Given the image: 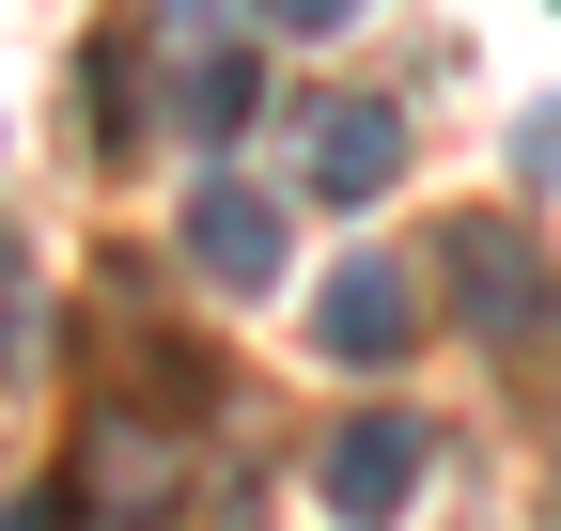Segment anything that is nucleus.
Here are the masks:
<instances>
[{
	"label": "nucleus",
	"mask_w": 561,
	"mask_h": 531,
	"mask_svg": "<svg viewBox=\"0 0 561 531\" xmlns=\"http://www.w3.org/2000/svg\"><path fill=\"white\" fill-rule=\"evenodd\" d=\"M437 282L468 297V328H483L500 360L561 328V313H546V266H530V235H515V219H453V235H437Z\"/></svg>",
	"instance_id": "nucleus-1"
},
{
	"label": "nucleus",
	"mask_w": 561,
	"mask_h": 531,
	"mask_svg": "<svg viewBox=\"0 0 561 531\" xmlns=\"http://www.w3.org/2000/svg\"><path fill=\"white\" fill-rule=\"evenodd\" d=\"M421 470H437V453H421V422L390 407V422H343L328 453H312V485H328V516L343 531H390L405 500H421Z\"/></svg>",
	"instance_id": "nucleus-2"
},
{
	"label": "nucleus",
	"mask_w": 561,
	"mask_h": 531,
	"mask_svg": "<svg viewBox=\"0 0 561 531\" xmlns=\"http://www.w3.org/2000/svg\"><path fill=\"white\" fill-rule=\"evenodd\" d=\"M187 250H203V282H234V297H265L280 266H297L280 204H265V188H234V172H203V188H187Z\"/></svg>",
	"instance_id": "nucleus-3"
},
{
	"label": "nucleus",
	"mask_w": 561,
	"mask_h": 531,
	"mask_svg": "<svg viewBox=\"0 0 561 531\" xmlns=\"http://www.w3.org/2000/svg\"><path fill=\"white\" fill-rule=\"evenodd\" d=\"M390 172H405V125H390L375 94H328V110L297 125V188H312V204H375Z\"/></svg>",
	"instance_id": "nucleus-4"
},
{
	"label": "nucleus",
	"mask_w": 561,
	"mask_h": 531,
	"mask_svg": "<svg viewBox=\"0 0 561 531\" xmlns=\"http://www.w3.org/2000/svg\"><path fill=\"white\" fill-rule=\"evenodd\" d=\"M405 328H421V266H390V250L328 266V297H312V344L328 360H405Z\"/></svg>",
	"instance_id": "nucleus-5"
},
{
	"label": "nucleus",
	"mask_w": 561,
	"mask_h": 531,
	"mask_svg": "<svg viewBox=\"0 0 561 531\" xmlns=\"http://www.w3.org/2000/svg\"><path fill=\"white\" fill-rule=\"evenodd\" d=\"M187 79H172V125L187 142H234L250 125V94H265V32H219V47H172Z\"/></svg>",
	"instance_id": "nucleus-6"
},
{
	"label": "nucleus",
	"mask_w": 561,
	"mask_h": 531,
	"mask_svg": "<svg viewBox=\"0 0 561 531\" xmlns=\"http://www.w3.org/2000/svg\"><path fill=\"white\" fill-rule=\"evenodd\" d=\"M79 500H94V516H157V500H172V453L140 438V422H94V470H79Z\"/></svg>",
	"instance_id": "nucleus-7"
},
{
	"label": "nucleus",
	"mask_w": 561,
	"mask_h": 531,
	"mask_svg": "<svg viewBox=\"0 0 561 531\" xmlns=\"http://www.w3.org/2000/svg\"><path fill=\"white\" fill-rule=\"evenodd\" d=\"M280 0H157V47H219V32H265Z\"/></svg>",
	"instance_id": "nucleus-8"
},
{
	"label": "nucleus",
	"mask_w": 561,
	"mask_h": 531,
	"mask_svg": "<svg viewBox=\"0 0 561 531\" xmlns=\"http://www.w3.org/2000/svg\"><path fill=\"white\" fill-rule=\"evenodd\" d=\"M32 360H47V313H32V266L0 250V375H32Z\"/></svg>",
	"instance_id": "nucleus-9"
},
{
	"label": "nucleus",
	"mask_w": 561,
	"mask_h": 531,
	"mask_svg": "<svg viewBox=\"0 0 561 531\" xmlns=\"http://www.w3.org/2000/svg\"><path fill=\"white\" fill-rule=\"evenodd\" d=\"M343 16H359V0H280V32H343Z\"/></svg>",
	"instance_id": "nucleus-10"
}]
</instances>
